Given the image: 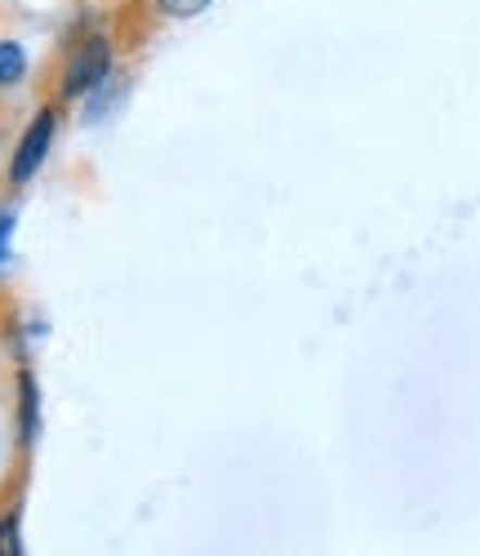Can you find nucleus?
I'll list each match as a JSON object with an SVG mask.
<instances>
[{"label":"nucleus","mask_w":480,"mask_h":556,"mask_svg":"<svg viewBox=\"0 0 480 556\" xmlns=\"http://www.w3.org/2000/svg\"><path fill=\"white\" fill-rule=\"evenodd\" d=\"M108 72H112V45H108V36H89L80 50L72 54V63H67L63 94H67V99L93 94L99 85H108Z\"/></svg>","instance_id":"nucleus-1"},{"label":"nucleus","mask_w":480,"mask_h":556,"mask_svg":"<svg viewBox=\"0 0 480 556\" xmlns=\"http://www.w3.org/2000/svg\"><path fill=\"white\" fill-rule=\"evenodd\" d=\"M54 129H59L54 108H45V112L27 125L23 143H18V152H14V165H10V178H14V182H27V178L45 165V156H50V143H54Z\"/></svg>","instance_id":"nucleus-2"},{"label":"nucleus","mask_w":480,"mask_h":556,"mask_svg":"<svg viewBox=\"0 0 480 556\" xmlns=\"http://www.w3.org/2000/svg\"><path fill=\"white\" fill-rule=\"evenodd\" d=\"M27 72V50L18 40H0V85H18Z\"/></svg>","instance_id":"nucleus-3"},{"label":"nucleus","mask_w":480,"mask_h":556,"mask_svg":"<svg viewBox=\"0 0 480 556\" xmlns=\"http://www.w3.org/2000/svg\"><path fill=\"white\" fill-rule=\"evenodd\" d=\"M18 392H23V441L31 445V437H36V383H31V375H23L18 379Z\"/></svg>","instance_id":"nucleus-4"},{"label":"nucleus","mask_w":480,"mask_h":556,"mask_svg":"<svg viewBox=\"0 0 480 556\" xmlns=\"http://www.w3.org/2000/svg\"><path fill=\"white\" fill-rule=\"evenodd\" d=\"M214 5V0H156V10L165 14V18H197V14H205Z\"/></svg>","instance_id":"nucleus-5"},{"label":"nucleus","mask_w":480,"mask_h":556,"mask_svg":"<svg viewBox=\"0 0 480 556\" xmlns=\"http://www.w3.org/2000/svg\"><path fill=\"white\" fill-rule=\"evenodd\" d=\"M23 552V539H18V517L10 513L0 521V556H18Z\"/></svg>","instance_id":"nucleus-6"},{"label":"nucleus","mask_w":480,"mask_h":556,"mask_svg":"<svg viewBox=\"0 0 480 556\" xmlns=\"http://www.w3.org/2000/svg\"><path fill=\"white\" fill-rule=\"evenodd\" d=\"M10 237H14V214H0V263L10 258Z\"/></svg>","instance_id":"nucleus-7"}]
</instances>
